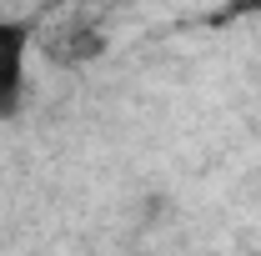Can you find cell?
Wrapping results in <instances>:
<instances>
[{
  "mask_svg": "<svg viewBox=\"0 0 261 256\" xmlns=\"http://www.w3.org/2000/svg\"><path fill=\"white\" fill-rule=\"evenodd\" d=\"M256 256H261V251H256Z\"/></svg>",
  "mask_w": 261,
  "mask_h": 256,
  "instance_id": "4",
  "label": "cell"
},
{
  "mask_svg": "<svg viewBox=\"0 0 261 256\" xmlns=\"http://www.w3.org/2000/svg\"><path fill=\"white\" fill-rule=\"evenodd\" d=\"M31 25L0 20V121H10L25 96V56H31Z\"/></svg>",
  "mask_w": 261,
  "mask_h": 256,
  "instance_id": "1",
  "label": "cell"
},
{
  "mask_svg": "<svg viewBox=\"0 0 261 256\" xmlns=\"http://www.w3.org/2000/svg\"><path fill=\"white\" fill-rule=\"evenodd\" d=\"M45 56L56 65H91L106 56V31H100L96 20H75V25H65L50 45H45Z\"/></svg>",
  "mask_w": 261,
  "mask_h": 256,
  "instance_id": "2",
  "label": "cell"
},
{
  "mask_svg": "<svg viewBox=\"0 0 261 256\" xmlns=\"http://www.w3.org/2000/svg\"><path fill=\"white\" fill-rule=\"evenodd\" d=\"M251 15H261V0H226L221 10L206 15V25H236V20H251Z\"/></svg>",
  "mask_w": 261,
  "mask_h": 256,
  "instance_id": "3",
  "label": "cell"
}]
</instances>
